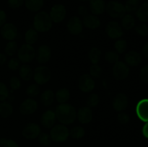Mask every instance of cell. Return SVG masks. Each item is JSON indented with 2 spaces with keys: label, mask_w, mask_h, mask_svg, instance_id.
I'll list each match as a JSON object with an SVG mask.
<instances>
[{
  "label": "cell",
  "mask_w": 148,
  "mask_h": 147,
  "mask_svg": "<svg viewBox=\"0 0 148 147\" xmlns=\"http://www.w3.org/2000/svg\"><path fill=\"white\" fill-rule=\"evenodd\" d=\"M58 120L63 125H70L77 118V112L75 108L70 104H59L55 111Z\"/></svg>",
  "instance_id": "1"
},
{
  "label": "cell",
  "mask_w": 148,
  "mask_h": 147,
  "mask_svg": "<svg viewBox=\"0 0 148 147\" xmlns=\"http://www.w3.org/2000/svg\"><path fill=\"white\" fill-rule=\"evenodd\" d=\"M52 22L50 15L46 12L41 11L36 14L33 20V27L37 32H48L52 27Z\"/></svg>",
  "instance_id": "2"
},
{
  "label": "cell",
  "mask_w": 148,
  "mask_h": 147,
  "mask_svg": "<svg viewBox=\"0 0 148 147\" xmlns=\"http://www.w3.org/2000/svg\"><path fill=\"white\" fill-rule=\"evenodd\" d=\"M69 135V131L67 127L63 124L53 125L50 131V136L55 142H64Z\"/></svg>",
  "instance_id": "3"
},
{
  "label": "cell",
  "mask_w": 148,
  "mask_h": 147,
  "mask_svg": "<svg viewBox=\"0 0 148 147\" xmlns=\"http://www.w3.org/2000/svg\"><path fill=\"white\" fill-rule=\"evenodd\" d=\"M106 11L113 18H122L126 14V9L123 4L116 1H110L106 5Z\"/></svg>",
  "instance_id": "4"
},
{
  "label": "cell",
  "mask_w": 148,
  "mask_h": 147,
  "mask_svg": "<svg viewBox=\"0 0 148 147\" xmlns=\"http://www.w3.org/2000/svg\"><path fill=\"white\" fill-rule=\"evenodd\" d=\"M17 56L22 63H28L34 59L36 56V50L32 45L25 43L22 45L20 49L17 50Z\"/></svg>",
  "instance_id": "5"
},
{
  "label": "cell",
  "mask_w": 148,
  "mask_h": 147,
  "mask_svg": "<svg viewBox=\"0 0 148 147\" xmlns=\"http://www.w3.org/2000/svg\"><path fill=\"white\" fill-rule=\"evenodd\" d=\"M33 79L37 84H45L50 80L51 71L46 66H38L36 68L33 72Z\"/></svg>",
  "instance_id": "6"
},
{
  "label": "cell",
  "mask_w": 148,
  "mask_h": 147,
  "mask_svg": "<svg viewBox=\"0 0 148 147\" xmlns=\"http://www.w3.org/2000/svg\"><path fill=\"white\" fill-rule=\"evenodd\" d=\"M66 7L62 4H57L53 5L50 10L51 19L52 22L55 23H60L66 17Z\"/></svg>",
  "instance_id": "7"
},
{
  "label": "cell",
  "mask_w": 148,
  "mask_h": 147,
  "mask_svg": "<svg viewBox=\"0 0 148 147\" xmlns=\"http://www.w3.org/2000/svg\"><path fill=\"white\" fill-rule=\"evenodd\" d=\"M130 74V68L126 63L117 61L113 67V75L117 80H123L128 77Z\"/></svg>",
  "instance_id": "8"
},
{
  "label": "cell",
  "mask_w": 148,
  "mask_h": 147,
  "mask_svg": "<svg viewBox=\"0 0 148 147\" xmlns=\"http://www.w3.org/2000/svg\"><path fill=\"white\" fill-rule=\"evenodd\" d=\"M41 132L40 127L35 122H30L27 124L22 131L23 137L26 139L32 140L38 138Z\"/></svg>",
  "instance_id": "9"
},
{
  "label": "cell",
  "mask_w": 148,
  "mask_h": 147,
  "mask_svg": "<svg viewBox=\"0 0 148 147\" xmlns=\"http://www.w3.org/2000/svg\"><path fill=\"white\" fill-rule=\"evenodd\" d=\"M0 33L4 40L12 41L17 37V28L12 23H5L1 27Z\"/></svg>",
  "instance_id": "10"
},
{
  "label": "cell",
  "mask_w": 148,
  "mask_h": 147,
  "mask_svg": "<svg viewBox=\"0 0 148 147\" xmlns=\"http://www.w3.org/2000/svg\"><path fill=\"white\" fill-rule=\"evenodd\" d=\"M106 32L108 37L111 39H119L124 34L122 27L116 21H111L107 24Z\"/></svg>",
  "instance_id": "11"
},
{
  "label": "cell",
  "mask_w": 148,
  "mask_h": 147,
  "mask_svg": "<svg viewBox=\"0 0 148 147\" xmlns=\"http://www.w3.org/2000/svg\"><path fill=\"white\" fill-rule=\"evenodd\" d=\"M78 86L82 92L88 93L95 89V82L90 74H83L79 78Z\"/></svg>",
  "instance_id": "12"
},
{
  "label": "cell",
  "mask_w": 148,
  "mask_h": 147,
  "mask_svg": "<svg viewBox=\"0 0 148 147\" xmlns=\"http://www.w3.org/2000/svg\"><path fill=\"white\" fill-rule=\"evenodd\" d=\"M67 30L69 33L74 35H79L83 30V24L82 21L79 17L74 16L71 17L66 24Z\"/></svg>",
  "instance_id": "13"
},
{
  "label": "cell",
  "mask_w": 148,
  "mask_h": 147,
  "mask_svg": "<svg viewBox=\"0 0 148 147\" xmlns=\"http://www.w3.org/2000/svg\"><path fill=\"white\" fill-rule=\"evenodd\" d=\"M38 108V103L33 98L25 99L20 105V112L23 115H29L34 113Z\"/></svg>",
  "instance_id": "14"
},
{
  "label": "cell",
  "mask_w": 148,
  "mask_h": 147,
  "mask_svg": "<svg viewBox=\"0 0 148 147\" xmlns=\"http://www.w3.org/2000/svg\"><path fill=\"white\" fill-rule=\"evenodd\" d=\"M113 108L117 112H122L128 105V97L124 93H119L113 100Z\"/></svg>",
  "instance_id": "15"
},
{
  "label": "cell",
  "mask_w": 148,
  "mask_h": 147,
  "mask_svg": "<svg viewBox=\"0 0 148 147\" xmlns=\"http://www.w3.org/2000/svg\"><path fill=\"white\" fill-rule=\"evenodd\" d=\"M137 117L144 122H148V99H143L136 106Z\"/></svg>",
  "instance_id": "16"
},
{
  "label": "cell",
  "mask_w": 148,
  "mask_h": 147,
  "mask_svg": "<svg viewBox=\"0 0 148 147\" xmlns=\"http://www.w3.org/2000/svg\"><path fill=\"white\" fill-rule=\"evenodd\" d=\"M51 57V50L47 45H42L39 46L37 52V61L39 63H46L50 60Z\"/></svg>",
  "instance_id": "17"
},
{
  "label": "cell",
  "mask_w": 148,
  "mask_h": 147,
  "mask_svg": "<svg viewBox=\"0 0 148 147\" xmlns=\"http://www.w3.org/2000/svg\"><path fill=\"white\" fill-rule=\"evenodd\" d=\"M77 118L82 124H88L91 122L92 118V112L90 108L84 106L79 108L77 112Z\"/></svg>",
  "instance_id": "18"
},
{
  "label": "cell",
  "mask_w": 148,
  "mask_h": 147,
  "mask_svg": "<svg viewBox=\"0 0 148 147\" xmlns=\"http://www.w3.org/2000/svg\"><path fill=\"white\" fill-rule=\"evenodd\" d=\"M56 117L54 111L51 110L46 111L42 115L40 118V122L42 125L46 128H51L56 122Z\"/></svg>",
  "instance_id": "19"
},
{
  "label": "cell",
  "mask_w": 148,
  "mask_h": 147,
  "mask_svg": "<svg viewBox=\"0 0 148 147\" xmlns=\"http://www.w3.org/2000/svg\"><path fill=\"white\" fill-rule=\"evenodd\" d=\"M124 60L128 66H137L141 63L143 59L140 53L135 50H131L125 55Z\"/></svg>",
  "instance_id": "20"
},
{
  "label": "cell",
  "mask_w": 148,
  "mask_h": 147,
  "mask_svg": "<svg viewBox=\"0 0 148 147\" xmlns=\"http://www.w3.org/2000/svg\"><path fill=\"white\" fill-rule=\"evenodd\" d=\"M82 24L85 27L90 30L98 28L101 25V20L94 14H87L82 20Z\"/></svg>",
  "instance_id": "21"
},
{
  "label": "cell",
  "mask_w": 148,
  "mask_h": 147,
  "mask_svg": "<svg viewBox=\"0 0 148 147\" xmlns=\"http://www.w3.org/2000/svg\"><path fill=\"white\" fill-rule=\"evenodd\" d=\"M89 7L91 12L94 15L103 14L106 10V4L103 0H90Z\"/></svg>",
  "instance_id": "22"
},
{
  "label": "cell",
  "mask_w": 148,
  "mask_h": 147,
  "mask_svg": "<svg viewBox=\"0 0 148 147\" xmlns=\"http://www.w3.org/2000/svg\"><path fill=\"white\" fill-rule=\"evenodd\" d=\"M25 6L30 12H38L43 8L44 0H25Z\"/></svg>",
  "instance_id": "23"
},
{
  "label": "cell",
  "mask_w": 148,
  "mask_h": 147,
  "mask_svg": "<svg viewBox=\"0 0 148 147\" xmlns=\"http://www.w3.org/2000/svg\"><path fill=\"white\" fill-rule=\"evenodd\" d=\"M136 16L140 21L143 22H148V1L140 5L136 10Z\"/></svg>",
  "instance_id": "24"
},
{
  "label": "cell",
  "mask_w": 148,
  "mask_h": 147,
  "mask_svg": "<svg viewBox=\"0 0 148 147\" xmlns=\"http://www.w3.org/2000/svg\"><path fill=\"white\" fill-rule=\"evenodd\" d=\"M54 99L55 95L53 91L51 89H47V90L44 91L40 96L41 103L46 107H49L52 105L53 102H54Z\"/></svg>",
  "instance_id": "25"
},
{
  "label": "cell",
  "mask_w": 148,
  "mask_h": 147,
  "mask_svg": "<svg viewBox=\"0 0 148 147\" xmlns=\"http://www.w3.org/2000/svg\"><path fill=\"white\" fill-rule=\"evenodd\" d=\"M20 78L24 81H30L33 77V71L28 65H22L19 69Z\"/></svg>",
  "instance_id": "26"
},
{
  "label": "cell",
  "mask_w": 148,
  "mask_h": 147,
  "mask_svg": "<svg viewBox=\"0 0 148 147\" xmlns=\"http://www.w3.org/2000/svg\"><path fill=\"white\" fill-rule=\"evenodd\" d=\"M13 112V107L10 102L3 101L0 102V116L4 118L10 117Z\"/></svg>",
  "instance_id": "27"
},
{
  "label": "cell",
  "mask_w": 148,
  "mask_h": 147,
  "mask_svg": "<svg viewBox=\"0 0 148 147\" xmlns=\"http://www.w3.org/2000/svg\"><path fill=\"white\" fill-rule=\"evenodd\" d=\"M135 18L130 14H126L121 18V26L127 30H132L135 26Z\"/></svg>",
  "instance_id": "28"
},
{
  "label": "cell",
  "mask_w": 148,
  "mask_h": 147,
  "mask_svg": "<svg viewBox=\"0 0 148 147\" xmlns=\"http://www.w3.org/2000/svg\"><path fill=\"white\" fill-rule=\"evenodd\" d=\"M55 97L59 104L66 103L70 97V92L66 88H61L56 92Z\"/></svg>",
  "instance_id": "29"
},
{
  "label": "cell",
  "mask_w": 148,
  "mask_h": 147,
  "mask_svg": "<svg viewBox=\"0 0 148 147\" xmlns=\"http://www.w3.org/2000/svg\"><path fill=\"white\" fill-rule=\"evenodd\" d=\"M38 32L34 28H30L25 32V40L27 44H34L38 40Z\"/></svg>",
  "instance_id": "30"
},
{
  "label": "cell",
  "mask_w": 148,
  "mask_h": 147,
  "mask_svg": "<svg viewBox=\"0 0 148 147\" xmlns=\"http://www.w3.org/2000/svg\"><path fill=\"white\" fill-rule=\"evenodd\" d=\"M88 58L92 64H98L101 58V51L98 48H92L88 53Z\"/></svg>",
  "instance_id": "31"
},
{
  "label": "cell",
  "mask_w": 148,
  "mask_h": 147,
  "mask_svg": "<svg viewBox=\"0 0 148 147\" xmlns=\"http://www.w3.org/2000/svg\"><path fill=\"white\" fill-rule=\"evenodd\" d=\"M85 135V131L83 127L75 126L69 131V135L75 139H80Z\"/></svg>",
  "instance_id": "32"
},
{
  "label": "cell",
  "mask_w": 148,
  "mask_h": 147,
  "mask_svg": "<svg viewBox=\"0 0 148 147\" xmlns=\"http://www.w3.org/2000/svg\"><path fill=\"white\" fill-rule=\"evenodd\" d=\"M17 43L14 40L9 41L7 43L4 48V52L7 56H12L17 53Z\"/></svg>",
  "instance_id": "33"
},
{
  "label": "cell",
  "mask_w": 148,
  "mask_h": 147,
  "mask_svg": "<svg viewBox=\"0 0 148 147\" xmlns=\"http://www.w3.org/2000/svg\"><path fill=\"white\" fill-rule=\"evenodd\" d=\"M140 1L141 0H127L124 5L127 12H134L140 7Z\"/></svg>",
  "instance_id": "34"
},
{
  "label": "cell",
  "mask_w": 148,
  "mask_h": 147,
  "mask_svg": "<svg viewBox=\"0 0 148 147\" xmlns=\"http://www.w3.org/2000/svg\"><path fill=\"white\" fill-rule=\"evenodd\" d=\"M127 42L126 40L124 39H119L116 41L115 44H114V48L116 50V52L118 53H124L127 49Z\"/></svg>",
  "instance_id": "35"
},
{
  "label": "cell",
  "mask_w": 148,
  "mask_h": 147,
  "mask_svg": "<svg viewBox=\"0 0 148 147\" xmlns=\"http://www.w3.org/2000/svg\"><path fill=\"white\" fill-rule=\"evenodd\" d=\"M25 92L30 97H35L40 92V88H39L38 84H32L29 85L27 87V89H26Z\"/></svg>",
  "instance_id": "36"
},
{
  "label": "cell",
  "mask_w": 148,
  "mask_h": 147,
  "mask_svg": "<svg viewBox=\"0 0 148 147\" xmlns=\"http://www.w3.org/2000/svg\"><path fill=\"white\" fill-rule=\"evenodd\" d=\"M99 96L97 94L92 93L88 97L87 99V105L89 108H95L99 103Z\"/></svg>",
  "instance_id": "37"
},
{
  "label": "cell",
  "mask_w": 148,
  "mask_h": 147,
  "mask_svg": "<svg viewBox=\"0 0 148 147\" xmlns=\"http://www.w3.org/2000/svg\"><path fill=\"white\" fill-rule=\"evenodd\" d=\"M119 56L118 53L115 51H108L105 54V59L107 62L110 63H116L119 61Z\"/></svg>",
  "instance_id": "38"
},
{
  "label": "cell",
  "mask_w": 148,
  "mask_h": 147,
  "mask_svg": "<svg viewBox=\"0 0 148 147\" xmlns=\"http://www.w3.org/2000/svg\"><path fill=\"white\" fill-rule=\"evenodd\" d=\"M102 69L98 64H93L90 68V75L91 77L99 78L102 74Z\"/></svg>",
  "instance_id": "39"
},
{
  "label": "cell",
  "mask_w": 148,
  "mask_h": 147,
  "mask_svg": "<svg viewBox=\"0 0 148 147\" xmlns=\"http://www.w3.org/2000/svg\"><path fill=\"white\" fill-rule=\"evenodd\" d=\"M38 138L39 143L44 146H48L50 145L51 142V138L50 135H49L46 133H40Z\"/></svg>",
  "instance_id": "40"
},
{
  "label": "cell",
  "mask_w": 148,
  "mask_h": 147,
  "mask_svg": "<svg viewBox=\"0 0 148 147\" xmlns=\"http://www.w3.org/2000/svg\"><path fill=\"white\" fill-rule=\"evenodd\" d=\"M135 30L139 35L143 36V37L148 35V25L145 23L137 24L135 27Z\"/></svg>",
  "instance_id": "41"
},
{
  "label": "cell",
  "mask_w": 148,
  "mask_h": 147,
  "mask_svg": "<svg viewBox=\"0 0 148 147\" xmlns=\"http://www.w3.org/2000/svg\"><path fill=\"white\" fill-rule=\"evenodd\" d=\"M9 97V90L6 84L0 82V102L5 101Z\"/></svg>",
  "instance_id": "42"
},
{
  "label": "cell",
  "mask_w": 148,
  "mask_h": 147,
  "mask_svg": "<svg viewBox=\"0 0 148 147\" xmlns=\"http://www.w3.org/2000/svg\"><path fill=\"white\" fill-rule=\"evenodd\" d=\"M20 63H21V61L19 60V59H17V58H12V59H11L8 61L7 66H8V68L10 70L16 71L18 69H20Z\"/></svg>",
  "instance_id": "43"
},
{
  "label": "cell",
  "mask_w": 148,
  "mask_h": 147,
  "mask_svg": "<svg viewBox=\"0 0 148 147\" xmlns=\"http://www.w3.org/2000/svg\"><path fill=\"white\" fill-rule=\"evenodd\" d=\"M10 86L12 91L17 90L21 87V81L19 78L13 76L10 80Z\"/></svg>",
  "instance_id": "44"
},
{
  "label": "cell",
  "mask_w": 148,
  "mask_h": 147,
  "mask_svg": "<svg viewBox=\"0 0 148 147\" xmlns=\"http://www.w3.org/2000/svg\"><path fill=\"white\" fill-rule=\"evenodd\" d=\"M140 77L142 82L145 84H148V64L145 65L141 69Z\"/></svg>",
  "instance_id": "45"
},
{
  "label": "cell",
  "mask_w": 148,
  "mask_h": 147,
  "mask_svg": "<svg viewBox=\"0 0 148 147\" xmlns=\"http://www.w3.org/2000/svg\"><path fill=\"white\" fill-rule=\"evenodd\" d=\"M25 0H8L7 4L12 9H17L22 7L24 4Z\"/></svg>",
  "instance_id": "46"
},
{
  "label": "cell",
  "mask_w": 148,
  "mask_h": 147,
  "mask_svg": "<svg viewBox=\"0 0 148 147\" xmlns=\"http://www.w3.org/2000/svg\"><path fill=\"white\" fill-rule=\"evenodd\" d=\"M130 116L126 112H121L117 115V120L121 124H126L130 121Z\"/></svg>",
  "instance_id": "47"
},
{
  "label": "cell",
  "mask_w": 148,
  "mask_h": 147,
  "mask_svg": "<svg viewBox=\"0 0 148 147\" xmlns=\"http://www.w3.org/2000/svg\"><path fill=\"white\" fill-rule=\"evenodd\" d=\"M3 147H19L18 144L16 141L12 139H6Z\"/></svg>",
  "instance_id": "48"
},
{
  "label": "cell",
  "mask_w": 148,
  "mask_h": 147,
  "mask_svg": "<svg viewBox=\"0 0 148 147\" xmlns=\"http://www.w3.org/2000/svg\"><path fill=\"white\" fill-rule=\"evenodd\" d=\"M7 22V14L2 10H0V27H2Z\"/></svg>",
  "instance_id": "49"
},
{
  "label": "cell",
  "mask_w": 148,
  "mask_h": 147,
  "mask_svg": "<svg viewBox=\"0 0 148 147\" xmlns=\"http://www.w3.org/2000/svg\"><path fill=\"white\" fill-rule=\"evenodd\" d=\"M78 13L79 14L82 16H86L88 14V11H87V8L84 6H80L78 8Z\"/></svg>",
  "instance_id": "50"
},
{
  "label": "cell",
  "mask_w": 148,
  "mask_h": 147,
  "mask_svg": "<svg viewBox=\"0 0 148 147\" xmlns=\"http://www.w3.org/2000/svg\"><path fill=\"white\" fill-rule=\"evenodd\" d=\"M142 133L143 135L146 138H148V122H146L144 126L143 127V130H142Z\"/></svg>",
  "instance_id": "51"
},
{
  "label": "cell",
  "mask_w": 148,
  "mask_h": 147,
  "mask_svg": "<svg viewBox=\"0 0 148 147\" xmlns=\"http://www.w3.org/2000/svg\"><path fill=\"white\" fill-rule=\"evenodd\" d=\"M7 62V55L0 53V66L4 65Z\"/></svg>",
  "instance_id": "52"
},
{
  "label": "cell",
  "mask_w": 148,
  "mask_h": 147,
  "mask_svg": "<svg viewBox=\"0 0 148 147\" xmlns=\"http://www.w3.org/2000/svg\"><path fill=\"white\" fill-rule=\"evenodd\" d=\"M143 54L146 59H148V42L143 47Z\"/></svg>",
  "instance_id": "53"
},
{
  "label": "cell",
  "mask_w": 148,
  "mask_h": 147,
  "mask_svg": "<svg viewBox=\"0 0 148 147\" xmlns=\"http://www.w3.org/2000/svg\"><path fill=\"white\" fill-rule=\"evenodd\" d=\"M5 141H6V138H0V147H3V145H4Z\"/></svg>",
  "instance_id": "54"
},
{
  "label": "cell",
  "mask_w": 148,
  "mask_h": 147,
  "mask_svg": "<svg viewBox=\"0 0 148 147\" xmlns=\"http://www.w3.org/2000/svg\"><path fill=\"white\" fill-rule=\"evenodd\" d=\"M78 1H90V0H78Z\"/></svg>",
  "instance_id": "55"
},
{
  "label": "cell",
  "mask_w": 148,
  "mask_h": 147,
  "mask_svg": "<svg viewBox=\"0 0 148 147\" xmlns=\"http://www.w3.org/2000/svg\"><path fill=\"white\" fill-rule=\"evenodd\" d=\"M147 1H148V0H147Z\"/></svg>",
  "instance_id": "56"
}]
</instances>
